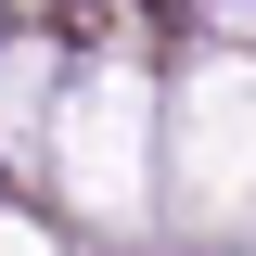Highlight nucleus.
Masks as SVG:
<instances>
[{
	"instance_id": "obj_1",
	"label": "nucleus",
	"mask_w": 256,
	"mask_h": 256,
	"mask_svg": "<svg viewBox=\"0 0 256 256\" xmlns=\"http://www.w3.org/2000/svg\"><path fill=\"white\" fill-rule=\"evenodd\" d=\"M218 13H244V26H256V0H218Z\"/></svg>"
}]
</instances>
